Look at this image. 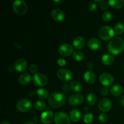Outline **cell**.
<instances>
[{
	"label": "cell",
	"instance_id": "obj_1",
	"mask_svg": "<svg viewBox=\"0 0 124 124\" xmlns=\"http://www.w3.org/2000/svg\"><path fill=\"white\" fill-rule=\"evenodd\" d=\"M67 98L65 95L60 92H54L48 97V102L50 105L54 108H58L65 104Z\"/></svg>",
	"mask_w": 124,
	"mask_h": 124
},
{
	"label": "cell",
	"instance_id": "obj_2",
	"mask_svg": "<svg viewBox=\"0 0 124 124\" xmlns=\"http://www.w3.org/2000/svg\"><path fill=\"white\" fill-rule=\"evenodd\" d=\"M108 49L112 54H119L124 49V41L120 36H116L110 40L108 46Z\"/></svg>",
	"mask_w": 124,
	"mask_h": 124
},
{
	"label": "cell",
	"instance_id": "obj_3",
	"mask_svg": "<svg viewBox=\"0 0 124 124\" xmlns=\"http://www.w3.org/2000/svg\"><path fill=\"white\" fill-rule=\"evenodd\" d=\"M115 30L108 25H104L99 29L98 34L102 39L107 41L112 38L115 35Z\"/></svg>",
	"mask_w": 124,
	"mask_h": 124
},
{
	"label": "cell",
	"instance_id": "obj_4",
	"mask_svg": "<svg viewBox=\"0 0 124 124\" xmlns=\"http://www.w3.org/2000/svg\"><path fill=\"white\" fill-rule=\"evenodd\" d=\"M13 10L18 15H23L27 11V5L23 0H16L13 2L12 5Z\"/></svg>",
	"mask_w": 124,
	"mask_h": 124
},
{
	"label": "cell",
	"instance_id": "obj_5",
	"mask_svg": "<svg viewBox=\"0 0 124 124\" xmlns=\"http://www.w3.org/2000/svg\"><path fill=\"white\" fill-rule=\"evenodd\" d=\"M16 108L18 111H19L20 112H29V111H30L31 110V108H32V103L29 99H20L17 102Z\"/></svg>",
	"mask_w": 124,
	"mask_h": 124
},
{
	"label": "cell",
	"instance_id": "obj_6",
	"mask_svg": "<svg viewBox=\"0 0 124 124\" xmlns=\"http://www.w3.org/2000/svg\"><path fill=\"white\" fill-rule=\"evenodd\" d=\"M34 84L38 87H43L47 84L48 79L46 76L41 73H36L34 74L32 77Z\"/></svg>",
	"mask_w": 124,
	"mask_h": 124
},
{
	"label": "cell",
	"instance_id": "obj_7",
	"mask_svg": "<svg viewBox=\"0 0 124 124\" xmlns=\"http://www.w3.org/2000/svg\"><path fill=\"white\" fill-rule=\"evenodd\" d=\"M55 124H70V118L64 112H57L54 115Z\"/></svg>",
	"mask_w": 124,
	"mask_h": 124
},
{
	"label": "cell",
	"instance_id": "obj_8",
	"mask_svg": "<svg viewBox=\"0 0 124 124\" xmlns=\"http://www.w3.org/2000/svg\"><path fill=\"white\" fill-rule=\"evenodd\" d=\"M57 76L63 82H68L72 78V73L70 70L65 68L60 69L57 71Z\"/></svg>",
	"mask_w": 124,
	"mask_h": 124
},
{
	"label": "cell",
	"instance_id": "obj_9",
	"mask_svg": "<svg viewBox=\"0 0 124 124\" xmlns=\"http://www.w3.org/2000/svg\"><path fill=\"white\" fill-rule=\"evenodd\" d=\"M84 98L82 94L76 93L70 96L69 98V103L71 106H78L83 103Z\"/></svg>",
	"mask_w": 124,
	"mask_h": 124
},
{
	"label": "cell",
	"instance_id": "obj_10",
	"mask_svg": "<svg viewBox=\"0 0 124 124\" xmlns=\"http://www.w3.org/2000/svg\"><path fill=\"white\" fill-rule=\"evenodd\" d=\"M112 107V102L108 98H103L101 99L98 103V108L104 113L108 112Z\"/></svg>",
	"mask_w": 124,
	"mask_h": 124
},
{
	"label": "cell",
	"instance_id": "obj_11",
	"mask_svg": "<svg viewBox=\"0 0 124 124\" xmlns=\"http://www.w3.org/2000/svg\"><path fill=\"white\" fill-rule=\"evenodd\" d=\"M59 54L64 57H67L73 54V48L72 46H71L69 44H63L60 47H59Z\"/></svg>",
	"mask_w": 124,
	"mask_h": 124
},
{
	"label": "cell",
	"instance_id": "obj_12",
	"mask_svg": "<svg viewBox=\"0 0 124 124\" xmlns=\"http://www.w3.org/2000/svg\"><path fill=\"white\" fill-rule=\"evenodd\" d=\"M114 80L113 76L108 73H103L99 76V81L105 87L111 85L113 83Z\"/></svg>",
	"mask_w": 124,
	"mask_h": 124
},
{
	"label": "cell",
	"instance_id": "obj_13",
	"mask_svg": "<svg viewBox=\"0 0 124 124\" xmlns=\"http://www.w3.org/2000/svg\"><path fill=\"white\" fill-rule=\"evenodd\" d=\"M27 66L28 64L27 61L23 58H19L14 62L13 69L16 70L17 71L22 72L27 68Z\"/></svg>",
	"mask_w": 124,
	"mask_h": 124
},
{
	"label": "cell",
	"instance_id": "obj_14",
	"mask_svg": "<svg viewBox=\"0 0 124 124\" xmlns=\"http://www.w3.org/2000/svg\"><path fill=\"white\" fill-rule=\"evenodd\" d=\"M54 119V114L51 110H46L44 111L41 116V121L44 124H50Z\"/></svg>",
	"mask_w": 124,
	"mask_h": 124
},
{
	"label": "cell",
	"instance_id": "obj_15",
	"mask_svg": "<svg viewBox=\"0 0 124 124\" xmlns=\"http://www.w3.org/2000/svg\"><path fill=\"white\" fill-rule=\"evenodd\" d=\"M52 18L57 22H61L65 19V13L59 8H54L51 12Z\"/></svg>",
	"mask_w": 124,
	"mask_h": 124
},
{
	"label": "cell",
	"instance_id": "obj_16",
	"mask_svg": "<svg viewBox=\"0 0 124 124\" xmlns=\"http://www.w3.org/2000/svg\"><path fill=\"white\" fill-rule=\"evenodd\" d=\"M87 46L90 50H97L101 48L102 44L100 40L96 38H92L87 42Z\"/></svg>",
	"mask_w": 124,
	"mask_h": 124
},
{
	"label": "cell",
	"instance_id": "obj_17",
	"mask_svg": "<svg viewBox=\"0 0 124 124\" xmlns=\"http://www.w3.org/2000/svg\"><path fill=\"white\" fill-rule=\"evenodd\" d=\"M84 78L85 81L88 84H93L96 82V76L92 71H87L85 72L84 75Z\"/></svg>",
	"mask_w": 124,
	"mask_h": 124
},
{
	"label": "cell",
	"instance_id": "obj_18",
	"mask_svg": "<svg viewBox=\"0 0 124 124\" xmlns=\"http://www.w3.org/2000/svg\"><path fill=\"white\" fill-rule=\"evenodd\" d=\"M110 92L114 96H120L123 93L124 89L120 85H114L110 87Z\"/></svg>",
	"mask_w": 124,
	"mask_h": 124
},
{
	"label": "cell",
	"instance_id": "obj_19",
	"mask_svg": "<svg viewBox=\"0 0 124 124\" xmlns=\"http://www.w3.org/2000/svg\"><path fill=\"white\" fill-rule=\"evenodd\" d=\"M31 81V75L28 73H24L21 74L18 78V82L23 85L29 84Z\"/></svg>",
	"mask_w": 124,
	"mask_h": 124
},
{
	"label": "cell",
	"instance_id": "obj_20",
	"mask_svg": "<svg viewBox=\"0 0 124 124\" xmlns=\"http://www.w3.org/2000/svg\"><path fill=\"white\" fill-rule=\"evenodd\" d=\"M73 45L75 48L78 50L82 49L85 45V39L82 36H77L74 39Z\"/></svg>",
	"mask_w": 124,
	"mask_h": 124
},
{
	"label": "cell",
	"instance_id": "obj_21",
	"mask_svg": "<svg viewBox=\"0 0 124 124\" xmlns=\"http://www.w3.org/2000/svg\"><path fill=\"white\" fill-rule=\"evenodd\" d=\"M70 118L73 122H78L81 118V112L78 109H74L70 113Z\"/></svg>",
	"mask_w": 124,
	"mask_h": 124
},
{
	"label": "cell",
	"instance_id": "obj_22",
	"mask_svg": "<svg viewBox=\"0 0 124 124\" xmlns=\"http://www.w3.org/2000/svg\"><path fill=\"white\" fill-rule=\"evenodd\" d=\"M36 96L41 99H46L48 97V91L46 88H39L36 90Z\"/></svg>",
	"mask_w": 124,
	"mask_h": 124
},
{
	"label": "cell",
	"instance_id": "obj_23",
	"mask_svg": "<svg viewBox=\"0 0 124 124\" xmlns=\"http://www.w3.org/2000/svg\"><path fill=\"white\" fill-rule=\"evenodd\" d=\"M101 61L104 65H111L114 62V57L110 54H105L102 56Z\"/></svg>",
	"mask_w": 124,
	"mask_h": 124
},
{
	"label": "cell",
	"instance_id": "obj_24",
	"mask_svg": "<svg viewBox=\"0 0 124 124\" xmlns=\"http://www.w3.org/2000/svg\"><path fill=\"white\" fill-rule=\"evenodd\" d=\"M70 89L74 92H80L82 90V86L81 84L78 81H73L70 83Z\"/></svg>",
	"mask_w": 124,
	"mask_h": 124
},
{
	"label": "cell",
	"instance_id": "obj_25",
	"mask_svg": "<svg viewBox=\"0 0 124 124\" xmlns=\"http://www.w3.org/2000/svg\"><path fill=\"white\" fill-rule=\"evenodd\" d=\"M97 97L93 93H89L87 96V103L89 105H94L97 102Z\"/></svg>",
	"mask_w": 124,
	"mask_h": 124
},
{
	"label": "cell",
	"instance_id": "obj_26",
	"mask_svg": "<svg viewBox=\"0 0 124 124\" xmlns=\"http://www.w3.org/2000/svg\"><path fill=\"white\" fill-rule=\"evenodd\" d=\"M109 4V6H111L112 7L115 8H120L122 7H123L124 5V0H110L108 1Z\"/></svg>",
	"mask_w": 124,
	"mask_h": 124
},
{
	"label": "cell",
	"instance_id": "obj_27",
	"mask_svg": "<svg viewBox=\"0 0 124 124\" xmlns=\"http://www.w3.org/2000/svg\"><path fill=\"white\" fill-rule=\"evenodd\" d=\"M46 103L42 101H37L34 104V107L35 108L36 110H38V111H42L46 108Z\"/></svg>",
	"mask_w": 124,
	"mask_h": 124
},
{
	"label": "cell",
	"instance_id": "obj_28",
	"mask_svg": "<svg viewBox=\"0 0 124 124\" xmlns=\"http://www.w3.org/2000/svg\"><path fill=\"white\" fill-rule=\"evenodd\" d=\"M102 19L106 22H109L112 20L113 14L110 11H105L102 14Z\"/></svg>",
	"mask_w": 124,
	"mask_h": 124
},
{
	"label": "cell",
	"instance_id": "obj_29",
	"mask_svg": "<svg viewBox=\"0 0 124 124\" xmlns=\"http://www.w3.org/2000/svg\"><path fill=\"white\" fill-rule=\"evenodd\" d=\"M115 32L117 35H121L124 32V25L122 23H119L115 25Z\"/></svg>",
	"mask_w": 124,
	"mask_h": 124
},
{
	"label": "cell",
	"instance_id": "obj_30",
	"mask_svg": "<svg viewBox=\"0 0 124 124\" xmlns=\"http://www.w3.org/2000/svg\"><path fill=\"white\" fill-rule=\"evenodd\" d=\"M72 56L73 58L75 61H80L84 59V54L81 51H75V52H73Z\"/></svg>",
	"mask_w": 124,
	"mask_h": 124
},
{
	"label": "cell",
	"instance_id": "obj_31",
	"mask_svg": "<svg viewBox=\"0 0 124 124\" xmlns=\"http://www.w3.org/2000/svg\"><path fill=\"white\" fill-rule=\"evenodd\" d=\"M93 120V114L91 113L87 112L85 114V115L84 116V121L85 124H90L92 123V121Z\"/></svg>",
	"mask_w": 124,
	"mask_h": 124
},
{
	"label": "cell",
	"instance_id": "obj_32",
	"mask_svg": "<svg viewBox=\"0 0 124 124\" xmlns=\"http://www.w3.org/2000/svg\"><path fill=\"white\" fill-rule=\"evenodd\" d=\"M99 120L102 123H105L108 121V116L105 113H101L99 116Z\"/></svg>",
	"mask_w": 124,
	"mask_h": 124
},
{
	"label": "cell",
	"instance_id": "obj_33",
	"mask_svg": "<svg viewBox=\"0 0 124 124\" xmlns=\"http://www.w3.org/2000/svg\"><path fill=\"white\" fill-rule=\"evenodd\" d=\"M88 9L90 11H95L97 9V8H98V6H97V4L95 2L92 1V2H90L88 4Z\"/></svg>",
	"mask_w": 124,
	"mask_h": 124
},
{
	"label": "cell",
	"instance_id": "obj_34",
	"mask_svg": "<svg viewBox=\"0 0 124 124\" xmlns=\"http://www.w3.org/2000/svg\"><path fill=\"white\" fill-rule=\"evenodd\" d=\"M38 70V69L37 65H35V64H31V65H30V67H29V70H30V72L32 73H36Z\"/></svg>",
	"mask_w": 124,
	"mask_h": 124
},
{
	"label": "cell",
	"instance_id": "obj_35",
	"mask_svg": "<svg viewBox=\"0 0 124 124\" xmlns=\"http://www.w3.org/2000/svg\"><path fill=\"white\" fill-rule=\"evenodd\" d=\"M109 4L108 2L106 1H102L100 4V8L101 10H106L108 8Z\"/></svg>",
	"mask_w": 124,
	"mask_h": 124
},
{
	"label": "cell",
	"instance_id": "obj_36",
	"mask_svg": "<svg viewBox=\"0 0 124 124\" xmlns=\"http://www.w3.org/2000/svg\"><path fill=\"white\" fill-rule=\"evenodd\" d=\"M101 93L103 96L107 95L109 93V90L108 89L107 87L104 86V87H102V88H101Z\"/></svg>",
	"mask_w": 124,
	"mask_h": 124
},
{
	"label": "cell",
	"instance_id": "obj_37",
	"mask_svg": "<svg viewBox=\"0 0 124 124\" xmlns=\"http://www.w3.org/2000/svg\"><path fill=\"white\" fill-rule=\"evenodd\" d=\"M57 63H58V64L59 65L62 67L65 65V64H66V61L64 58H59L57 61Z\"/></svg>",
	"mask_w": 124,
	"mask_h": 124
},
{
	"label": "cell",
	"instance_id": "obj_38",
	"mask_svg": "<svg viewBox=\"0 0 124 124\" xmlns=\"http://www.w3.org/2000/svg\"><path fill=\"white\" fill-rule=\"evenodd\" d=\"M93 65H93V63L91 61L88 62L87 63V64H86L87 68L88 69V70H89V71H91V70H92V69H93Z\"/></svg>",
	"mask_w": 124,
	"mask_h": 124
},
{
	"label": "cell",
	"instance_id": "obj_39",
	"mask_svg": "<svg viewBox=\"0 0 124 124\" xmlns=\"http://www.w3.org/2000/svg\"><path fill=\"white\" fill-rule=\"evenodd\" d=\"M119 103L122 107H124V95H122V96L121 97V98H120Z\"/></svg>",
	"mask_w": 124,
	"mask_h": 124
},
{
	"label": "cell",
	"instance_id": "obj_40",
	"mask_svg": "<svg viewBox=\"0 0 124 124\" xmlns=\"http://www.w3.org/2000/svg\"><path fill=\"white\" fill-rule=\"evenodd\" d=\"M24 124H35V122H32V121H28V122H25Z\"/></svg>",
	"mask_w": 124,
	"mask_h": 124
},
{
	"label": "cell",
	"instance_id": "obj_41",
	"mask_svg": "<svg viewBox=\"0 0 124 124\" xmlns=\"http://www.w3.org/2000/svg\"><path fill=\"white\" fill-rule=\"evenodd\" d=\"M0 124H10V123L8 122V121H2Z\"/></svg>",
	"mask_w": 124,
	"mask_h": 124
},
{
	"label": "cell",
	"instance_id": "obj_42",
	"mask_svg": "<svg viewBox=\"0 0 124 124\" xmlns=\"http://www.w3.org/2000/svg\"><path fill=\"white\" fill-rule=\"evenodd\" d=\"M54 2H58V3H59V2H61V1H60V0H59V1H54Z\"/></svg>",
	"mask_w": 124,
	"mask_h": 124
}]
</instances>
